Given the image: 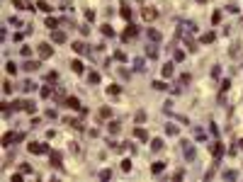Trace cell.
Listing matches in <instances>:
<instances>
[{
    "instance_id": "obj_1",
    "label": "cell",
    "mask_w": 243,
    "mask_h": 182,
    "mask_svg": "<svg viewBox=\"0 0 243 182\" xmlns=\"http://www.w3.org/2000/svg\"><path fill=\"white\" fill-rule=\"evenodd\" d=\"M51 54H54V49H51L49 44H41V46H39V56H41V59H49Z\"/></svg>"
},
{
    "instance_id": "obj_2",
    "label": "cell",
    "mask_w": 243,
    "mask_h": 182,
    "mask_svg": "<svg viewBox=\"0 0 243 182\" xmlns=\"http://www.w3.org/2000/svg\"><path fill=\"white\" fill-rule=\"evenodd\" d=\"M46 151H49V148H46L44 143H29V153H36V155H39V153H46Z\"/></svg>"
},
{
    "instance_id": "obj_3",
    "label": "cell",
    "mask_w": 243,
    "mask_h": 182,
    "mask_svg": "<svg viewBox=\"0 0 243 182\" xmlns=\"http://www.w3.org/2000/svg\"><path fill=\"white\" fill-rule=\"evenodd\" d=\"M51 39H54L56 44H63V41H66V34H63V32H54V34H51Z\"/></svg>"
},
{
    "instance_id": "obj_4",
    "label": "cell",
    "mask_w": 243,
    "mask_h": 182,
    "mask_svg": "<svg viewBox=\"0 0 243 182\" xmlns=\"http://www.w3.org/2000/svg\"><path fill=\"white\" fill-rule=\"evenodd\" d=\"M73 51H78V54H88V46H85L83 41H75V44H73Z\"/></svg>"
},
{
    "instance_id": "obj_5",
    "label": "cell",
    "mask_w": 243,
    "mask_h": 182,
    "mask_svg": "<svg viewBox=\"0 0 243 182\" xmlns=\"http://www.w3.org/2000/svg\"><path fill=\"white\" fill-rule=\"evenodd\" d=\"M66 107H70V109H80V102H78L75 97H68V100H66Z\"/></svg>"
},
{
    "instance_id": "obj_6",
    "label": "cell",
    "mask_w": 243,
    "mask_h": 182,
    "mask_svg": "<svg viewBox=\"0 0 243 182\" xmlns=\"http://www.w3.org/2000/svg\"><path fill=\"white\" fill-rule=\"evenodd\" d=\"M131 36H136V27H131V25H129V29L124 32V41H129Z\"/></svg>"
},
{
    "instance_id": "obj_7",
    "label": "cell",
    "mask_w": 243,
    "mask_h": 182,
    "mask_svg": "<svg viewBox=\"0 0 243 182\" xmlns=\"http://www.w3.org/2000/svg\"><path fill=\"white\" fill-rule=\"evenodd\" d=\"M161 148H163V141L161 138H153L151 141V151H161Z\"/></svg>"
},
{
    "instance_id": "obj_8",
    "label": "cell",
    "mask_w": 243,
    "mask_h": 182,
    "mask_svg": "<svg viewBox=\"0 0 243 182\" xmlns=\"http://www.w3.org/2000/svg\"><path fill=\"white\" fill-rule=\"evenodd\" d=\"M211 153H214V155L219 158V155L224 153V146H221V143H214V146H211Z\"/></svg>"
},
{
    "instance_id": "obj_9",
    "label": "cell",
    "mask_w": 243,
    "mask_h": 182,
    "mask_svg": "<svg viewBox=\"0 0 243 182\" xmlns=\"http://www.w3.org/2000/svg\"><path fill=\"white\" fill-rule=\"evenodd\" d=\"M163 168H165L163 163H153V168H151V173H153V175H158V173H163Z\"/></svg>"
},
{
    "instance_id": "obj_10",
    "label": "cell",
    "mask_w": 243,
    "mask_h": 182,
    "mask_svg": "<svg viewBox=\"0 0 243 182\" xmlns=\"http://www.w3.org/2000/svg\"><path fill=\"white\" fill-rule=\"evenodd\" d=\"M36 68H39V63H34V61H27V63H25V70H29V73L36 70Z\"/></svg>"
},
{
    "instance_id": "obj_11",
    "label": "cell",
    "mask_w": 243,
    "mask_h": 182,
    "mask_svg": "<svg viewBox=\"0 0 243 182\" xmlns=\"http://www.w3.org/2000/svg\"><path fill=\"white\" fill-rule=\"evenodd\" d=\"M134 136H136V138H141V141H146V138H148V134H146L143 129H136V131H134Z\"/></svg>"
},
{
    "instance_id": "obj_12",
    "label": "cell",
    "mask_w": 243,
    "mask_h": 182,
    "mask_svg": "<svg viewBox=\"0 0 243 182\" xmlns=\"http://www.w3.org/2000/svg\"><path fill=\"white\" fill-rule=\"evenodd\" d=\"M211 41H214V34H211V32L202 34V44H211Z\"/></svg>"
},
{
    "instance_id": "obj_13",
    "label": "cell",
    "mask_w": 243,
    "mask_h": 182,
    "mask_svg": "<svg viewBox=\"0 0 243 182\" xmlns=\"http://www.w3.org/2000/svg\"><path fill=\"white\" fill-rule=\"evenodd\" d=\"M143 17H146V20H153V17H156V10L146 7V10H143Z\"/></svg>"
},
{
    "instance_id": "obj_14",
    "label": "cell",
    "mask_w": 243,
    "mask_h": 182,
    "mask_svg": "<svg viewBox=\"0 0 243 182\" xmlns=\"http://www.w3.org/2000/svg\"><path fill=\"white\" fill-rule=\"evenodd\" d=\"M70 68H73L75 73H83V63H80V61H73V63H70Z\"/></svg>"
},
{
    "instance_id": "obj_15",
    "label": "cell",
    "mask_w": 243,
    "mask_h": 182,
    "mask_svg": "<svg viewBox=\"0 0 243 182\" xmlns=\"http://www.w3.org/2000/svg\"><path fill=\"white\" fill-rule=\"evenodd\" d=\"M51 165H61V153H51Z\"/></svg>"
},
{
    "instance_id": "obj_16",
    "label": "cell",
    "mask_w": 243,
    "mask_h": 182,
    "mask_svg": "<svg viewBox=\"0 0 243 182\" xmlns=\"http://www.w3.org/2000/svg\"><path fill=\"white\" fill-rule=\"evenodd\" d=\"M148 39H153V41H158V39H161V34H158L156 29H148Z\"/></svg>"
},
{
    "instance_id": "obj_17",
    "label": "cell",
    "mask_w": 243,
    "mask_h": 182,
    "mask_svg": "<svg viewBox=\"0 0 243 182\" xmlns=\"http://www.w3.org/2000/svg\"><path fill=\"white\" fill-rule=\"evenodd\" d=\"M46 27H51V29H56V27H59V22H56L54 17H49V20H46Z\"/></svg>"
},
{
    "instance_id": "obj_18",
    "label": "cell",
    "mask_w": 243,
    "mask_h": 182,
    "mask_svg": "<svg viewBox=\"0 0 243 182\" xmlns=\"http://www.w3.org/2000/svg\"><path fill=\"white\" fill-rule=\"evenodd\" d=\"M163 75H165V78H168V75H173V63H168V66L163 68Z\"/></svg>"
},
{
    "instance_id": "obj_19",
    "label": "cell",
    "mask_w": 243,
    "mask_h": 182,
    "mask_svg": "<svg viewBox=\"0 0 243 182\" xmlns=\"http://www.w3.org/2000/svg\"><path fill=\"white\" fill-rule=\"evenodd\" d=\"M109 134H119V124H117V121L109 124Z\"/></svg>"
},
{
    "instance_id": "obj_20",
    "label": "cell",
    "mask_w": 243,
    "mask_h": 182,
    "mask_svg": "<svg viewBox=\"0 0 243 182\" xmlns=\"http://www.w3.org/2000/svg\"><path fill=\"white\" fill-rule=\"evenodd\" d=\"M22 90H25V92H32V90H34V85L27 80V83H22Z\"/></svg>"
},
{
    "instance_id": "obj_21",
    "label": "cell",
    "mask_w": 243,
    "mask_h": 182,
    "mask_svg": "<svg viewBox=\"0 0 243 182\" xmlns=\"http://www.w3.org/2000/svg\"><path fill=\"white\" fill-rule=\"evenodd\" d=\"M88 80H90V83H97V80H100V75H97V73H90V75H88Z\"/></svg>"
},
{
    "instance_id": "obj_22",
    "label": "cell",
    "mask_w": 243,
    "mask_h": 182,
    "mask_svg": "<svg viewBox=\"0 0 243 182\" xmlns=\"http://www.w3.org/2000/svg\"><path fill=\"white\" fill-rule=\"evenodd\" d=\"M122 170H131V160H124L122 163Z\"/></svg>"
},
{
    "instance_id": "obj_23",
    "label": "cell",
    "mask_w": 243,
    "mask_h": 182,
    "mask_svg": "<svg viewBox=\"0 0 243 182\" xmlns=\"http://www.w3.org/2000/svg\"><path fill=\"white\" fill-rule=\"evenodd\" d=\"M100 177H102V180H109V177H112V173H109V170H102V175H100Z\"/></svg>"
},
{
    "instance_id": "obj_24",
    "label": "cell",
    "mask_w": 243,
    "mask_h": 182,
    "mask_svg": "<svg viewBox=\"0 0 243 182\" xmlns=\"http://www.w3.org/2000/svg\"><path fill=\"white\" fill-rule=\"evenodd\" d=\"M102 32H104V34H107V36H109V34H114V32H112V27H109V25H104V27H102Z\"/></svg>"
},
{
    "instance_id": "obj_25",
    "label": "cell",
    "mask_w": 243,
    "mask_h": 182,
    "mask_svg": "<svg viewBox=\"0 0 243 182\" xmlns=\"http://www.w3.org/2000/svg\"><path fill=\"white\" fill-rule=\"evenodd\" d=\"M12 2H15V7H22L25 5V0H12Z\"/></svg>"
}]
</instances>
